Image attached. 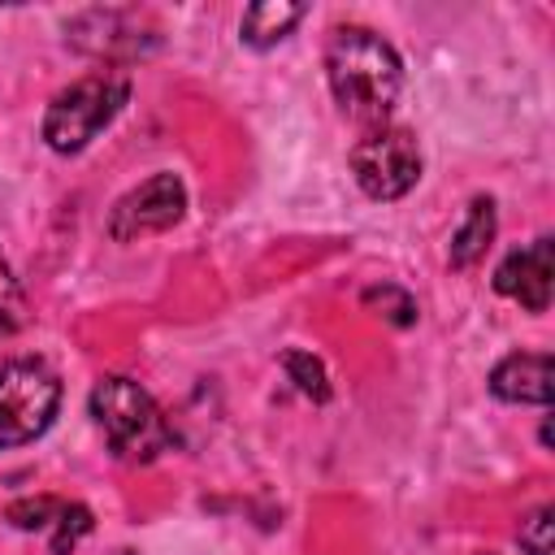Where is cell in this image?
I'll list each match as a JSON object with an SVG mask.
<instances>
[{
    "label": "cell",
    "mask_w": 555,
    "mask_h": 555,
    "mask_svg": "<svg viewBox=\"0 0 555 555\" xmlns=\"http://www.w3.org/2000/svg\"><path fill=\"white\" fill-rule=\"evenodd\" d=\"M299 17H304V4H295V0H256V4L243 9L238 35H243L247 48L264 52V48L282 43L299 26Z\"/></svg>",
    "instance_id": "cell-9"
},
{
    "label": "cell",
    "mask_w": 555,
    "mask_h": 555,
    "mask_svg": "<svg viewBox=\"0 0 555 555\" xmlns=\"http://www.w3.org/2000/svg\"><path fill=\"white\" fill-rule=\"evenodd\" d=\"M551 238H533L529 247H516L503 256V264L494 269V291L516 299L529 312H546L551 308V282H555V256H551Z\"/></svg>",
    "instance_id": "cell-7"
},
{
    "label": "cell",
    "mask_w": 555,
    "mask_h": 555,
    "mask_svg": "<svg viewBox=\"0 0 555 555\" xmlns=\"http://www.w3.org/2000/svg\"><path fill=\"white\" fill-rule=\"evenodd\" d=\"M61 507H65V499L35 494V499H17V503H9L4 516H9L13 529H52L56 516H61Z\"/></svg>",
    "instance_id": "cell-13"
},
{
    "label": "cell",
    "mask_w": 555,
    "mask_h": 555,
    "mask_svg": "<svg viewBox=\"0 0 555 555\" xmlns=\"http://www.w3.org/2000/svg\"><path fill=\"white\" fill-rule=\"evenodd\" d=\"M130 95V82L117 78V74H91V78H78L74 87L56 91L48 113H43V143L61 156H74L82 152L126 104Z\"/></svg>",
    "instance_id": "cell-3"
},
{
    "label": "cell",
    "mask_w": 555,
    "mask_h": 555,
    "mask_svg": "<svg viewBox=\"0 0 555 555\" xmlns=\"http://www.w3.org/2000/svg\"><path fill=\"white\" fill-rule=\"evenodd\" d=\"M87 533H91V512L82 503H65L52 525V555H69Z\"/></svg>",
    "instance_id": "cell-14"
},
{
    "label": "cell",
    "mask_w": 555,
    "mask_h": 555,
    "mask_svg": "<svg viewBox=\"0 0 555 555\" xmlns=\"http://www.w3.org/2000/svg\"><path fill=\"white\" fill-rule=\"evenodd\" d=\"M91 416L108 438V451L126 464H152L173 447V429L156 399L130 377H100L91 390Z\"/></svg>",
    "instance_id": "cell-2"
},
{
    "label": "cell",
    "mask_w": 555,
    "mask_h": 555,
    "mask_svg": "<svg viewBox=\"0 0 555 555\" xmlns=\"http://www.w3.org/2000/svg\"><path fill=\"white\" fill-rule=\"evenodd\" d=\"M360 304L369 308V312H377L382 321H390V325H399V330H408V325H416V299L403 291V286H390V282H377V286H369L364 295H360Z\"/></svg>",
    "instance_id": "cell-11"
},
{
    "label": "cell",
    "mask_w": 555,
    "mask_h": 555,
    "mask_svg": "<svg viewBox=\"0 0 555 555\" xmlns=\"http://www.w3.org/2000/svg\"><path fill=\"white\" fill-rule=\"evenodd\" d=\"M186 212V186L178 173H152L147 182H139L134 191H126L113 212H108V234L117 243L143 238V234H160L169 225H178Z\"/></svg>",
    "instance_id": "cell-6"
},
{
    "label": "cell",
    "mask_w": 555,
    "mask_h": 555,
    "mask_svg": "<svg viewBox=\"0 0 555 555\" xmlns=\"http://www.w3.org/2000/svg\"><path fill=\"white\" fill-rule=\"evenodd\" d=\"M282 369H286V377L308 395V399H317V403H325L330 399V377H325V364L312 356V351H299V347H291L286 356H282Z\"/></svg>",
    "instance_id": "cell-12"
},
{
    "label": "cell",
    "mask_w": 555,
    "mask_h": 555,
    "mask_svg": "<svg viewBox=\"0 0 555 555\" xmlns=\"http://www.w3.org/2000/svg\"><path fill=\"white\" fill-rule=\"evenodd\" d=\"M22 321H26L22 286H17V278L9 273V264L0 260V338H9L13 330H22Z\"/></svg>",
    "instance_id": "cell-16"
},
{
    "label": "cell",
    "mask_w": 555,
    "mask_h": 555,
    "mask_svg": "<svg viewBox=\"0 0 555 555\" xmlns=\"http://www.w3.org/2000/svg\"><path fill=\"white\" fill-rule=\"evenodd\" d=\"M520 551L525 555H551V538H555V512L542 503V507H533L525 520H520Z\"/></svg>",
    "instance_id": "cell-15"
},
{
    "label": "cell",
    "mask_w": 555,
    "mask_h": 555,
    "mask_svg": "<svg viewBox=\"0 0 555 555\" xmlns=\"http://www.w3.org/2000/svg\"><path fill=\"white\" fill-rule=\"evenodd\" d=\"M351 173L369 199H399L421 178V147L412 130L382 126L351 147Z\"/></svg>",
    "instance_id": "cell-5"
},
{
    "label": "cell",
    "mask_w": 555,
    "mask_h": 555,
    "mask_svg": "<svg viewBox=\"0 0 555 555\" xmlns=\"http://www.w3.org/2000/svg\"><path fill=\"white\" fill-rule=\"evenodd\" d=\"M490 395L503 403H551V356L546 351H516L490 369Z\"/></svg>",
    "instance_id": "cell-8"
},
{
    "label": "cell",
    "mask_w": 555,
    "mask_h": 555,
    "mask_svg": "<svg viewBox=\"0 0 555 555\" xmlns=\"http://www.w3.org/2000/svg\"><path fill=\"white\" fill-rule=\"evenodd\" d=\"M325 78L347 117L382 121L403 91V61L377 30L338 26L325 43Z\"/></svg>",
    "instance_id": "cell-1"
},
{
    "label": "cell",
    "mask_w": 555,
    "mask_h": 555,
    "mask_svg": "<svg viewBox=\"0 0 555 555\" xmlns=\"http://www.w3.org/2000/svg\"><path fill=\"white\" fill-rule=\"evenodd\" d=\"M61 408V377L43 360H4L0 364V451L35 442Z\"/></svg>",
    "instance_id": "cell-4"
},
{
    "label": "cell",
    "mask_w": 555,
    "mask_h": 555,
    "mask_svg": "<svg viewBox=\"0 0 555 555\" xmlns=\"http://www.w3.org/2000/svg\"><path fill=\"white\" fill-rule=\"evenodd\" d=\"M490 238H494V199H490V195H477V199L468 204V212H464V225L451 234V251H447L451 264H455V269L477 264V260L486 256Z\"/></svg>",
    "instance_id": "cell-10"
}]
</instances>
